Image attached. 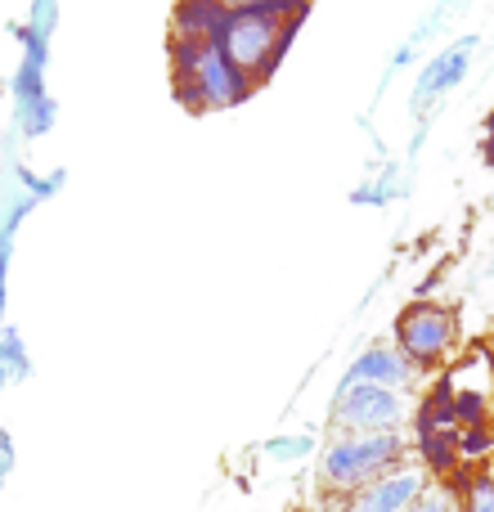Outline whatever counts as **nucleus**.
Instances as JSON below:
<instances>
[{"label": "nucleus", "instance_id": "obj_1", "mask_svg": "<svg viewBox=\"0 0 494 512\" xmlns=\"http://www.w3.org/2000/svg\"><path fill=\"white\" fill-rule=\"evenodd\" d=\"M310 0H283L270 9H243L230 14L221 27V50L230 54V63L243 72L252 86H261L274 72V63L283 59V45L292 41L301 14H306Z\"/></svg>", "mask_w": 494, "mask_h": 512}, {"label": "nucleus", "instance_id": "obj_2", "mask_svg": "<svg viewBox=\"0 0 494 512\" xmlns=\"http://www.w3.org/2000/svg\"><path fill=\"white\" fill-rule=\"evenodd\" d=\"M171 59H176V95L189 108H230L256 90L230 63L221 41H171Z\"/></svg>", "mask_w": 494, "mask_h": 512}, {"label": "nucleus", "instance_id": "obj_3", "mask_svg": "<svg viewBox=\"0 0 494 512\" xmlns=\"http://www.w3.org/2000/svg\"><path fill=\"white\" fill-rule=\"evenodd\" d=\"M409 454L405 436L382 432V436H337L328 441L324 459H319V481L328 495H360L364 486H373L378 477H387L391 468H400Z\"/></svg>", "mask_w": 494, "mask_h": 512}, {"label": "nucleus", "instance_id": "obj_4", "mask_svg": "<svg viewBox=\"0 0 494 512\" xmlns=\"http://www.w3.org/2000/svg\"><path fill=\"white\" fill-rule=\"evenodd\" d=\"M409 418V396L405 391L378 387V382H351L342 378L333 396V427L337 436H382L400 432Z\"/></svg>", "mask_w": 494, "mask_h": 512}, {"label": "nucleus", "instance_id": "obj_5", "mask_svg": "<svg viewBox=\"0 0 494 512\" xmlns=\"http://www.w3.org/2000/svg\"><path fill=\"white\" fill-rule=\"evenodd\" d=\"M396 346L414 369H432V364L450 360L459 346V315L450 306H436V301H414L396 319Z\"/></svg>", "mask_w": 494, "mask_h": 512}, {"label": "nucleus", "instance_id": "obj_6", "mask_svg": "<svg viewBox=\"0 0 494 512\" xmlns=\"http://www.w3.org/2000/svg\"><path fill=\"white\" fill-rule=\"evenodd\" d=\"M427 468L423 463H400V468H391L387 477H378L373 486H364L360 495L346 499V512H409L414 508V499L427 490Z\"/></svg>", "mask_w": 494, "mask_h": 512}, {"label": "nucleus", "instance_id": "obj_7", "mask_svg": "<svg viewBox=\"0 0 494 512\" xmlns=\"http://www.w3.org/2000/svg\"><path fill=\"white\" fill-rule=\"evenodd\" d=\"M346 378L351 382H378V387H391V391H405L409 382L418 378V369L405 360V351L400 346H369V351L355 355V364L346 369Z\"/></svg>", "mask_w": 494, "mask_h": 512}, {"label": "nucleus", "instance_id": "obj_8", "mask_svg": "<svg viewBox=\"0 0 494 512\" xmlns=\"http://www.w3.org/2000/svg\"><path fill=\"white\" fill-rule=\"evenodd\" d=\"M225 18L221 0H176V41H221Z\"/></svg>", "mask_w": 494, "mask_h": 512}, {"label": "nucleus", "instance_id": "obj_9", "mask_svg": "<svg viewBox=\"0 0 494 512\" xmlns=\"http://www.w3.org/2000/svg\"><path fill=\"white\" fill-rule=\"evenodd\" d=\"M463 72H468V45H454V50H445L436 63H427V72H423V99H436V95H445L450 86H459Z\"/></svg>", "mask_w": 494, "mask_h": 512}, {"label": "nucleus", "instance_id": "obj_10", "mask_svg": "<svg viewBox=\"0 0 494 512\" xmlns=\"http://www.w3.org/2000/svg\"><path fill=\"white\" fill-rule=\"evenodd\" d=\"M409 512H463V495L450 481H427V490L414 499Z\"/></svg>", "mask_w": 494, "mask_h": 512}, {"label": "nucleus", "instance_id": "obj_11", "mask_svg": "<svg viewBox=\"0 0 494 512\" xmlns=\"http://www.w3.org/2000/svg\"><path fill=\"white\" fill-rule=\"evenodd\" d=\"M459 495H463V512H494V477L477 472L472 481H459Z\"/></svg>", "mask_w": 494, "mask_h": 512}, {"label": "nucleus", "instance_id": "obj_12", "mask_svg": "<svg viewBox=\"0 0 494 512\" xmlns=\"http://www.w3.org/2000/svg\"><path fill=\"white\" fill-rule=\"evenodd\" d=\"M494 445V436H490V427L486 423H477V427H459V459H481Z\"/></svg>", "mask_w": 494, "mask_h": 512}, {"label": "nucleus", "instance_id": "obj_13", "mask_svg": "<svg viewBox=\"0 0 494 512\" xmlns=\"http://www.w3.org/2000/svg\"><path fill=\"white\" fill-rule=\"evenodd\" d=\"M265 450H270L274 459H283V454H306L310 445H306V441H270V445H265Z\"/></svg>", "mask_w": 494, "mask_h": 512}, {"label": "nucleus", "instance_id": "obj_14", "mask_svg": "<svg viewBox=\"0 0 494 512\" xmlns=\"http://www.w3.org/2000/svg\"><path fill=\"white\" fill-rule=\"evenodd\" d=\"M230 14H243V9H270V5H283V0H221Z\"/></svg>", "mask_w": 494, "mask_h": 512}]
</instances>
